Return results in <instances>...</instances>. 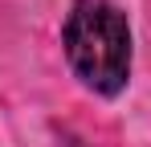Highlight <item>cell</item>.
<instances>
[{"label":"cell","mask_w":151,"mask_h":147,"mask_svg":"<svg viewBox=\"0 0 151 147\" xmlns=\"http://www.w3.org/2000/svg\"><path fill=\"white\" fill-rule=\"evenodd\" d=\"M65 57L70 70L94 94H119L131 74V29L127 17L106 0H78L65 17Z\"/></svg>","instance_id":"cell-1"}]
</instances>
